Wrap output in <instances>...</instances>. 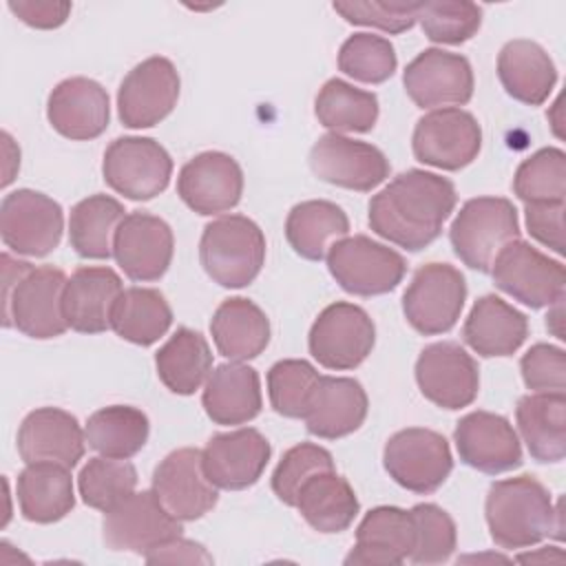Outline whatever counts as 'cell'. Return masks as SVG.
<instances>
[{"instance_id": "obj_24", "label": "cell", "mask_w": 566, "mask_h": 566, "mask_svg": "<svg viewBox=\"0 0 566 566\" xmlns=\"http://www.w3.org/2000/svg\"><path fill=\"white\" fill-rule=\"evenodd\" d=\"M46 117L53 130L66 139H95L108 128V93L91 77L62 80L49 95Z\"/></svg>"}, {"instance_id": "obj_35", "label": "cell", "mask_w": 566, "mask_h": 566, "mask_svg": "<svg viewBox=\"0 0 566 566\" xmlns=\"http://www.w3.org/2000/svg\"><path fill=\"white\" fill-rule=\"evenodd\" d=\"M294 509L314 531L343 533L356 520L360 504L352 484L332 469L312 475L301 486Z\"/></svg>"}, {"instance_id": "obj_26", "label": "cell", "mask_w": 566, "mask_h": 566, "mask_svg": "<svg viewBox=\"0 0 566 566\" xmlns=\"http://www.w3.org/2000/svg\"><path fill=\"white\" fill-rule=\"evenodd\" d=\"M367 409L369 400L358 380L345 376H318L303 420L312 436L338 440L360 429Z\"/></svg>"}, {"instance_id": "obj_39", "label": "cell", "mask_w": 566, "mask_h": 566, "mask_svg": "<svg viewBox=\"0 0 566 566\" xmlns=\"http://www.w3.org/2000/svg\"><path fill=\"white\" fill-rule=\"evenodd\" d=\"M124 206L111 195H91L71 208L69 241L82 259L113 256V243L119 223L124 221Z\"/></svg>"}, {"instance_id": "obj_36", "label": "cell", "mask_w": 566, "mask_h": 566, "mask_svg": "<svg viewBox=\"0 0 566 566\" xmlns=\"http://www.w3.org/2000/svg\"><path fill=\"white\" fill-rule=\"evenodd\" d=\"M349 219L340 206L325 199H310L296 203L285 219V239L292 250L307 259H325L332 243L347 237Z\"/></svg>"}, {"instance_id": "obj_47", "label": "cell", "mask_w": 566, "mask_h": 566, "mask_svg": "<svg viewBox=\"0 0 566 566\" xmlns=\"http://www.w3.org/2000/svg\"><path fill=\"white\" fill-rule=\"evenodd\" d=\"M416 524V546L411 562L420 566L447 562L458 546V531L453 517L438 504L424 502L411 509Z\"/></svg>"}, {"instance_id": "obj_41", "label": "cell", "mask_w": 566, "mask_h": 566, "mask_svg": "<svg viewBox=\"0 0 566 566\" xmlns=\"http://www.w3.org/2000/svg\"><path fill=\"white\" fill-rule=\"evenodd\" d=\"M314 115L329 133H369L378 119V97L371 91L332 77L314 99Z\"/></svg>"}, {"instance_id": "obj_53", "label": "cell", "mask_w": 566, "mask_h": 566, "mask_svg": "<svg viewBox=\"0 0 566 566\" xmlns=\"http://www.w3.org/2000/svg\"><path fill=\"white\" fill-rule=\"evenodd\" d=\"M144 559L148 564H212V555L203 548V544L181 535L148 551Z\"/></svg>"}, {"instance_id": "obj_32", "label": "cell", "mask_w": 566, "mask_h": 566, "mask_svg": "<svg viewBox=\"0 0 566 566\" xmlns=\"http://www.w3.org/2000/svg\"><path fill=\"white\" fill-rule=\"evenodd\" d=\"M210 334L217 352L234 363L256 358L270 343V321L250 298H226L212 314Z\"/></svg>"}, {"instance_id": "obj_27", "label": "cell", "mask_w": 566, "mask_h": 566, "mask_svg": "<svg viewBox=\"0 0 566 566\" xmlns=\"http://www.w3.org/2000/svg\"><path fill=\"white\" fill-rule=\"evenodd\" d=\"M416 546V524L411 511L398 506L371 509L356 528V544L345 564L400 566Z\"/></svg>"}, {"instance_id": "obj_22", "label": "cell", "mask_w": 566, "mask_h": 566, "mask_svg": "<svg viewBox=\"0 0 566 566\" xmlns=\"http://www.w3.org/2000/svg\"><path fill=\"white\" fill-rule=\"evenodd\" d=\"M460 460L486 475L513 471L522 464V444L513 424L491 411L462 416L453 431Z\"/></svg>"}, {"instance_id": "obj_37", "label": "cell", "mask_w": 566, "mask_h": 566, "mask_svg": "<svg viewBox=\"0 0 566 566\" xmlns=\"http://www.w3.org/2000/svg\"><path fill=\"white\" fill-rule=\"evenodd\" d=\"M159 380L179 396L195 394L212 371V352L203 334L179 327L155 354Z\"/></svg>"}, {"instance_id": "obj_42", "label": "cell", "mask_w": 566, "mask_h": 566, "mask_svg": "<svg viewBox=\"0 0 566 566\" xmlns=\"http://www.w3.org/2000/svg\"><path fill=\"white\" fill-rule=\"evenodd\" d=\"M513 192L526 203H553L566 197V155L562 148H539L526 157L513 177Z\"/></svg>"}, {"instance_id": "obj_10", "label": "cell", "mask_w": 566, "mask_h": 566, "mask_svg": "<svg viewBox=\"0 0 566 566\" xmlns=\"http://www.w3.org/2000/svg\"><path fill=\"white\" fill-rule=\"evenodd\" d=\"M102 175L126 199L148 201L168 188L172 159L153 137H117L104 150Z\"/></svg>"}, {"instance_id": "obj_31", "label": "cell", "mask_w": 566, "mask_h": 566, "mask_svg": "<svg viewBox=\"0 0 566 566\" xmlns=\"http://www.w3.org/2000/svg\"><path fill=\"white\" fill-rule=\"evenodd\" d=\"M497 77L513 99L526 106H542L555 88L557 69L544 46L517 38L500 49Z\"/></svg>"}, {"instance_id": "obj_14", "label": "cell", "mask_w": 566, "mask_h": 566, "mask_svg": "<svg viewBox=\"0 0 566 566\" xmlns=\"http://www.w3.org/2000/svg\"><path fill=\"white\" fill-rule=\"evenodd\" d=\"M413 157L440 170L469 166L482 148V128L464 108H436L416 122Z\"/></svg>"}, {"instance_id": "obj_45", "label": "cell", "mask_w": 566, "mask_h": 566, "mask_svg": "<svg viewBox=\"0 0 566 566\" xmlns=\"http://www.w3.org/2000/svg\"><path fill=\"white\" fill-rule=\"evenodd\" d=\"M416 22L436 44H462L480 31L482 9L469 0L418 2Z\"/></svg>"}, {"instance_id": "obj_16", "label": "cell", "mask_w": 566, "mask_h": 566, "mask_svg": "<svg viewBox=\"0 0 566 566\" xmlns=\"http://www.w3.org/2000/svg\"><path fill=\"white\" fill-rule=\"evenodd\" d=\"M307 161L321 181L356 192H369L389 177V159L380 148L338 133L318 137Z\"/></svg>"}, {"instance_id": "obj_34", "label": "cell", "mask_w": 566, "mask_h": 566, "mask_svg": "<svg viewBox=\"0 0 566 566\" xmlns=\"http://www.w3.org/2000/svg\"><path fill=\"white\" fill-rule=\"evenodd\" d=\"M522 440L533 460L562 462L566 453V396L535 391L522 396L515 409Z\"/></svg>"}, {"instance_id": "obj_23", "label": "cell", "mask_w": 566, "mask_h": 566, "mask_svg": "<svg viewBox=\"0 0 566 566\" xmlns=\"http://www.w3.org/2000/svg\"><path fill=\"white\" fill-rule=\"evenodd\" d=\"M201 455L206 475L217 489L241 491L259 482L270 462L272 447L261 431L241 427L214 433Z\"/></svg>"}, {"instance_id": "obj_21", "label": "cell", "mask_w": 566, "mask_h": 566, "mask_svg": "<svg viewBox=\"0 0 566 566\" xmlns=\"http://www.w3.org/2000/svg\"><path fill=\"white\" fill-rule=\"evenodd\" d=\"M175 252L170 226L150 212L135 210L117 228L113 256L130 281L150 283L166 274Z\"/></svg>"}, {"instance_id": "obj_5", "label": "cell", "mask_w": 566, "mask_h": 566, "mask_svg": "<svg viewBox=\"0 0 566 566\" xmlns=\"http://www.w3.org/2000/svg\"><path fill=\"white\" fill-rule=\"evenodd\" d=\"M520 239V219L506 197L469 199L449 228L455 256L478 272H491L500 250Z\"/></svg>"}, {"instance_id": "obj_52", "label": "cell", "mask_w": 566, "mask_h": 566, "mask_svg": "<svg viewBox=\"0 0 566 566\" xmlns=\"http://www.w3.org/2000/svg\"><path fill=\"white\" fill-rule=\"evenodd\" d=\"M9 11L33 29H57L71 13V2L9 0Z\"/></svg>"}, {"instance_id": "obj_43", "label": "cell", "mask_w": 566, "mask_h": 566, "mask_svg": "<svg viewBox=\"0 0 566 566\" xmlns=\"http://www.w3.org/2000/svg\"><path fill=\"white\" fill-rule=\"evenodd\" d=\"M137 486V469L128 460L97 455L91 458L80 475L77 489L82 502L97 511H108L128 497Z\"/></svg>"}, {"instance_id": "obj_12", "label": "cell", "mask_w": 566, "mask_h": 566, "mask_svg": "<svg viewBox=\"0 0 566 566\" xmlns=\"http://www.w3.org/2000/svg\"><path fill=\"white\" fill-rule=\"evenodd\" d=\"M62 230V206L49 195L31 188L4 195L0 203V237L11 252L46 256L60 245Z\"/></svg>"}, {"instance_id": "obj_29", "label": "cell", "mask_w": 566, "mask_h": 566, "mask_svg": "<svg viewBox=\"0 0 566 566\" xmlns=\"http://www.w3.org/2000/svg\"><path fill=\"white\" fill-rule=\"evenodd\" d=\"M201 405L214 424H245L261 413V380L254 367L243 363L217 365L203 387Z\"/></svg>"}, {"instance_id": "obj_17", "label": "cell", "mask_w": 566, "mask_h": 566, "mask_svg": "<svg viewBox=\"0 0 566 566\" xmlns=\"http://www.w3.org/2000/svg\"><path fill=\"white\" fill-rule=\"evenodd\" d=\"M402 84L418 108H458L473 97L471 62L442 49L420 51L405 69Z\"/></svg>"}, {"instance_id": "obj_9", "label": "cell", "mask_w": 566, "mask_h": 566, "mask_svg": "<svg viewBox=\"0 0 566 566\" xmlns=\"http://www.w3.org/2000/svg\"><path fill=\"white\" fill-rule=\"evenodd\" d=\"M491 276L495 287L531 310L551 307L564 298V265L522 239L500 250L491 265Z\"/></svg>"}, {"instance_id": "obj_3", "label": "cell", "mask_w": 566, "mask_h": 566, "mask_svg": "<svg viewBox=\"0 0 566 566\" xmlns=\"http://www.w3.org/2000/svg\"><path fill=\"white\" fill-rule=\"evenodd\" d=\"M491 539L506 551L528 548L548 535L562 537V511L548 489L533 475H517L491 484L484 502Z\"/></svg>"}, {"instance_id": "obj_1", "label": "cell", "mask_w": 566, "mask_h": 566, "mask_svg": "<svg viewBox=\"0 0 566 566\" xmlns=\"http://www.w3.org/2000/svg\"><path fill=\"white\" fill-rule=\"evenodd\" d=\"M458 203L455 186L436 172L411 168L369 201V228L389 243L418 252L433 243Z\"/></svg>"}, {"instance_id": "obj_40", "label": "cell", "mask_w": 566, "mask_h": 566, "mask_svg": "<svg viewBox=\"0 0 566 566\" xmlns=\"http://www.w3.org/2000/svg\"><path fill=\"white\" fill-rule=\"evenodd\" d=\"M150 433L148 416L130 405L102 407L88 416L84 436L91 449L106 458L128 460L137 455Z\"/></svg>"}, {"instance_id": "obj_18", "label": "cell", "mask_w": 566, "mask_h": 566, "mask_svg": "<svg viewBox=\"0 0 566 566\" xmlns=\"http://www.w3.org/2000/svg\"><path fill=\"white\" fill-rule=\"evenodd\" d=\"M153 491L164 509L179 522H192L214 509L217 486L208 480L201 449L170 451L153 473Z\"/></svg>"}, {"instance_id": "obj_11", "label": "cell", "mask_w": 566, "mask_h": 566, "mask_svg": "<svg viewBox=\"0 0 566 566\" xmlns=\"http://www.w3.org/2000/svg\"><path fill=\"white\" fill-rule=\"evenodd\" d=\"M376 327L371 316L354 303L336 301L312 323L307 347L321 367L347 371L358 367L374 349Z\"/></svg>"}, {"instance_id": "obj_2", "label": "cell", "mask_w": 566, "mask_h": 566, "mask_svg": "<svg viewBox=\"0 0 566 566\" xmlns=\"http://www.w3.org/2000/svg\"><path fill=\"white\" fill-rule=\"evenodd\" d=\"M66 274L53 265L33 268L29 261L2 254V325L29 338L46 340L69 329L64 318Z\"/></svg>"}, {"instance_id": "obj_50", "label": "cell", "mask_w": 566, "mask_h": 566, "mask_svg": "<svg viewBox=\"0 0 566 566\" xmlns=\"http://www.w3.org/2000/svg\"><path fill=\"white\" fill-rule=\"evenodd\" d=\"M524 385L531 391L564 394L566 387V354L557 345L537 343L520 360Z\"/></svg>"}, {"instance_id": "obj_25", "label": "cell", "mask_w": 566, "mask_h": 566, "mask_svg": "<svg viewBox=\"0 0 566 566\" xmlns=\"http://www.w3.org/2000/svg\"><path fill=\"white\" fill-rule=\"evenodd\" d=\"M15 444L24 464L57 462L73 469L84 455L86 436L69 411L40 407L24 416Z\"/></svg>"}, {"instance_id": "obj_51", "label": "cell", "mask_w": 566, "mask_h": 566, "mask_svg": "<svg viewBox=\"0 0 566 566\" xmlns=\"http://www.w3.org/2000/svg\"><path fill=\"white\" fill-rule=\"evenodd\" d=\"M528 234L557 254H564V201L526 203Z\"/></svg>"}, {"instance_id": "obj_20", "label": "cell", "mask_w": 566, "mask_h": 566, "mask_svg": "<svg viewBox=\"0 0 566 566\" xmlns=\"http://www.w3.org/2000/svg\"><path fill=\"white\" fill-rule=\"evenodd\" d=\"M177 195L197 214L228 212L241 201L243 170L228 153H199L181 166Z\"/></svg>"}, {"instance_id": "obj_8", "label": "cell", "mask_w": 566, "mask_h": 566, "mask_svg": "<svg viewBox=\"0 0 566 566\" xmlns=\"http://www.w3.org/2000/svg\"><path fill=\"white\" fill-rule=\"evenodd\" d=\"M467 281L449 263L420 265L402 294V314L422 336L449 332L464 307Z\"/></svg>"}, {"instance_id": "obj_38", "label": "cell", "mask_w": 566, "mask_h": 566, "mask_svg": "<svg viewBox=\"0 0 566 566\" xmlns=\"http://www.w3.org/2000/svg\"><path fill=\"white\" fill-rule=\"evenodd\" d=\"M172 325V310L166 296L153 287H126L113 305L111 329L133 343L148 347Z\"/></svg>"}, {"instance_id": "obj_28", "label": "cell", "mask_w": 566, "mask_h": 566, "mask_svg": "<svg viewBox=\"0 0 566 566\" xmlns=\"http://www.w3.org/2000/svg\"><path fill=\"white\" fill-rule=\"evenodd\" d=\"M124 292L122 279L106 265L77 268L64 287V318L80 334H102L111 327V312Z\"/></svg>"}, {"instance_id": "obj_48", "label": "cell", "mask_w": 566, "mask_h": 566, "mask_svg": "<svg viewBox=\"0 0 566 566\" xmlns=\"http://www.w3.org/2000/svg\"><path fill=\"white\" fill-rule=\"evenodd\" d=\"M334 458L325 447H318L314 442H301L292 449H287L276 464L272 473V491L274 495L287 504H296V495L301 486L321 471H332Z\"/></svg>"}, {"instance_id": "obj_19", "label": "cell", "mask_w": 566, "mask_h": 566, "mask_svg": "<svg viewBox=\"0 0 566 566\" xmlns=\"http://www.w3.org/2000/svg\"><path fill=\"white\" fill-rule=\"evenodd\" d=\"M420 394L440 409L469 407L480 389V369L471 354L458 343H431L416 360Z\"/></svg>"}, {"instance_id": "obj_7", "label": "cell", "mask_w": 566, "mask_h": 566, "mask_svg": "<svg viewBox=\"0 0 566 566\" xmlns=\"http://www.w3.org/2000/svg\"><path fill=\"white\" fill-rule=\"evenodd\" d=\"M389 478L402 489L429 495L438 491L453 469V455L442 433L424 427L396 431L382 451Z\"/></svg>"}, {"instance_id": "obj_49", "label": "cell", "mask_w": 566, "mask_h": 566, "mask_svg": "<svg viewBox=\"0 0 566 566\" xmlns=\"http://www.w3.org/2000/svg\"><path fill=\"white\" fill-rule=\"evenodd\" d=\"M340 18L349 24L376 27L385 33H402L416 24L418 2H334Z\"/></svg>"}, {"instance_id": "obj_30", "label": "cell", "mask_w": 566, "mask_h": 566, "mask_svg": "<svg viewBox=\"0 0 566 566\" xmlns=\"http://www.w3.org/2000/svg\"><path fill=\"white\" fill-rule=\"evenodd\" d=\"M528 336V318L495 294L480 296L464 325V343L484 358L513 356Z\"/></svg>"}, {"instance_id": "obj_6", "label": "cell", "mask_w": 566, "mask_h": 566, "mask_svg": "<svg viewBox=\"0 0 566 566\" xmlns=\"http://www.w3.org/2000/svg\"><path fill=\"white\" fill-rule=\"evenodd\" d=\"M334 281L354 296H378L398 287L407 261L394 248L365 234L343 237L325 254Z\"/></svg>"}, {"instance_id": "obj_33", "label": "cell", "mask_w": 566, "mask_h": 566, "mask_svg": "<svg viewBox=\"0 0 566 566\" xmlns=\"http://www.w3.org/2000/svg\"><path fill=\"white\" fill-rule=\"evenodd\" d=\"M15 495L27 522L53 524L75 506L71 469L57 462L27 464L18 475Z\"/></svg>"}, {"instance_id": "obj_46", "label": "cell", "mask_w": 566, "mask_h": 566, "mask_svg": "<svg viewBox=\"0 0 566 566\" xmlns=\"http://www.w3.org/2000/svg\"><path fill=\"white\" fill-rule=\"evenodd\" d=\"M318 376L321 374L316 367L303 358H285L274 363L268 371L272 409L285 418H303Z\"/></svg>"}, {"instance_id": "obj_4", "label": "cell", "mask_w": 566, "mask_h": 566, "mask_svg": "<svg viewBox=\"0 0 566 566\" xmlns=\"http://www.w3.org/2000/svg\"><path fill=\"white\" fill-rule=\"evenodd\" d=\"M199 261L221 287H245L265 263V234L243 214L219 217L201 232Z\"/></svg>"}, {"instance_id": "obj_15", "label": "cell", "mask_w": 566, "mask_h": 566, "mask_svg": "<svg viewBox=\"0 0 566 566\" xmlns=\"http://www.w3.org/2000/svg\"><path fill=\"white\" fill-rule=\"evenodd\" d=\"M181 80L168 57L153 55L128 71L117 91V113L128 128H150L166 119L179 99Z\"/></svg>"}, {"instance_id": "obj_44", "label": "cell", "mask_w": 566, "mask_h": 566, "mask_svg": "<svg viewBox=\"0 0 566 566\" xmlns=\"http://www.w3.org/2000/svg\"><path fill=\"white\" fill-rule=\"evenodd\" d=\"M398 66L394 44L374 33H354L349 35L338 51V69L365 84L387 82Z\"/></svg>"}, {"instance_id": "obj_13", "label": "cell", "mask_w": 566, "mask_h": 566, "mask_svg": "<svg viewBox=\"0 0 566 566\" xmlns=\"http://www.w3.org/2000/svg\"><path fill=\"white\" fill-rule=\"evenodd\" d=\"M184 526L172 517L155 491H133L113 509L104 511L102 537L111 551L146 555L164 542L181 535Z\"/></svg>"}]
</instances>
